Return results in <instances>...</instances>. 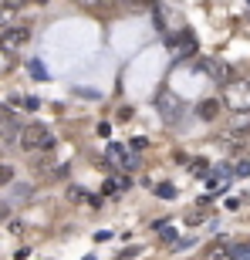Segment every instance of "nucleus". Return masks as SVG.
Wrapping results in <instances>:
<instances>
[{"mask_svg": "<svg viewBox=\"0 0 250 260\" xmlns=\"http://www.w3.org/2000/svg\"><path fill=\"white\" fill-rule=\"evenodd\" d=\"M20 149L24 152H51L54 149V135H51L48 125H38V122H30V125L20 128Z\"/></svg>", "mask_w": 250, "mask_h": 260, "instance_id": "obj_1", "label": "nucleus"}, {"mask_svg": "<svg viewBox=\"0 0 250 260\" xmlns=\"http://www.w3.org/2000/svg\"><path fill=\"white\" fill-rule=\"evenodd\" d=\"M223 105L233 112H250V78H237L223 88Z\"/></svg>", "mask_w": 250, "mask_h": 260, "instance_id": "obj_2", "label": "nucleus"}, {"mask_svg": "<svg viewBox=\"0 0 250 260\" xmlns=\"http://www.w3.org/2000/svg\"><path fill=\"white\" fill-rule=\"evenodd\" d=\"M27 41H30V27H4V34H0V48L14 54V51H20Z\"/></svg>", "mask_w": 250, "mask_h": 260, "instance_id": "obj_3", "label": "nucleus"}, {"mask_svg": "<svg viewBox=\"0 0 250 260\" xmlns=\"http://www.w3.org/2000/svg\"><path fill=\"white\" fill-rule=\"evenodd\" d=\"M108 159H112V162H118L122 169H135V162H139V159L125 149V145H108Z\"/></svg>", "mask_w": 250, "mask_h": 260, "instance_id": "obj_4", "label": "nucleus"}, {"mask_svg": "<svg viewBox=\"0 0 250 260\" xmlns=\"http://www.w3.org/2000/svg\"><path fill=\"white\" fill-rule=\"evenodd\" d=\"M159 108H163V112H169V118H179V105H176L173 95H163V98H159Z\"/></svg>", "mask_w": 250, "mask_h": 260, "instance_id": "obj_5", "label": "nucleus"}, {"mask_svg": "<svg viewBox=\"0 0 250 260\" xmlns=\"http://www.w3.org/2000/svg\"><path fill=\"white\" fill-rule=\"evenodd\" d=\"M10 71H14V54L0 48V78H4V75H10Z\"/></svg>", "mask_w": 250, "mask_h": 260, "instance_id": "obj_6", "label": "nucleus"}, {"mask_svg": "<svg viewBox=\"0 0 250 260\" xmlns=\"http://www.w3.org/2000/svg\"><path fill=\"white\" fill-rule=\"evenodd\" d=\"M10 183H14V166L0 162V186H10Z\"/></svg>", "mask_w": 250, "mask_h": 260, "instance_id": "obj_7", "label": "nucleus"}, {"mask_svg": "<svg viewBox=\"0 0 250 260\" xmlns=\"http://www.w3.org/2000/svg\"><path fill=\"white\" fill-rule=\"evenodd\" d=\"M216 112H220V102H213V98H210V102H203V105H200V115H203V118H213V115H216Z\"/></svg>", "mask_w": 250, "mask_h": 260, "instance_id": "obj_8", "label": "nucleus"}, {"mask_svg": "<svg viewBox=\"0 0 250 260\" xmlns=\"http://www.w3.org/2000/svg\"><path fill=\"white\" fill-rule=\"evenodd\" d=\"M14 20V4H0V24H10Z\"/></svg>", "mask_w": 250, "mask_h": 260, "instance_id": "obj_9", "label": "nucleus"}, {"mask_svg": "<svg viewBox=\"0 0 250 260\" xmlns=\"http://www.w3.org/2000/svg\"><path fill=\"white\" fill-rule=\"evenodd\" d=\"M210 260H233V250H227V247H216V250H210Z\"/></svg>", "mask_w": 250, "mask_h": 260, "instance_id": "obj_10", "label": "nucleus"}, {"mask_svg": "<svg viewBox=\"0 0 250 260\" xmlns=\"http://www.w3.org/2000/svg\"><path fill=\"white\" fill-rule=\"evenodd\" d=\"M233 260H250V243H240V247H233Z\"/></svg>", "mask_w": 250, "mask_h": 260, "instance_id": "obj_11", "label": "nucleus"}, {"mask_svg": "<svg viewBox=\"0 0 250 260\" xmlns=\"http://www.w3.org/2000/svg\"><path fill=\"white\" fill-rule=\"evenodd\" d=\"M10 122H17V118H14V112H10L7 105H0V125H10Z\"/></svg>", "mask_w": 250, "mask_h": 260, "instance_id": "obj_12", "label": "nucleus"}, {"mask_svg": "<svg viewBox=\"0 0 250 260\" xmlns=\"http://www.w3.org/2000/svg\"><path fill=\"white\" fill-rule=\"evenodd\" d=\"M233 173L240 176V179H243V176H250V162H237V169H233Z\"/></svg>", "mask_w": 250, "mask_h": 260, "instance_id": "obj_13", "label": "nucleus"}, {"mask_svg": "<svg viewBox=\"0 0 250 260\" xmlns=\"http://www.w3.org/2000/svg\"><path fill=\"white\" fill-rule=\"evenodd\" d=\"M155 193H159V196H173L176 189H173V186H155Z\"/></svg>", "mask_w": 250, "mask_h": 260, "instance_id": "obj_14", "label": "nucleus"}, {"mask_svg": "<svg viewBox=\"0 0 250 260\" xmlns=\"http://www.w3.org/2000/svg\"><path fill=\"white\" fill-rule=\"evenodd\" d=\"M7 216H10V206H7V203H0V223L7 220Z\"/></svg>", "mask_w": 250, "mask_h": 260, "instance_id": "obj_15", "label": "nucleus"}, {"mask_svg": "<svg viewBox=\"0 0 250 260\" xmlns=\"http://www.w3.org/2000/svg\"><path fill=\"white\" fill-rule=\"evenodd\" d=\"M81 4H88V7H98V4H105V0H81Z\"/></svg>", "mask_w": 250, "mask_h": 260, "instance_id": "obj_16", "label": "nucleus"}]
</instances>
